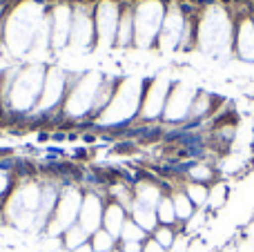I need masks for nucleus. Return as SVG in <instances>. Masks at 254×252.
<instances>
[{
  "label": "nucleus",
  "mask_w": 254,
  "mask_h": 252,
  "mask_svg": "<svg viewBox=\"0 0 254 252\" xmlns=\"http://www.w3.org/2000/svg\"><path fill=\"white\" fill-rule=\"evenodd\" d=\"M147 252H161V248L156 244H152V246H147Z\"/></svg>",
  "instance_id": "obj_2"
},
{
  "label": "nucleus",
  "mask_w": 254,
  "mask_h": 252,
  "mask_svg": "<svg viewBox=\"0 0 254 252\" xmlns=\"http://www.w3.org/2000/svg\"><path fill=\"white\" fill-rule=\"evenodd\" d=\"M158 239H161V244H170V241H172L170 230H161V235H158Z\"/></svg>",
  "instance_id": "obj_1"
}]
</instances>
